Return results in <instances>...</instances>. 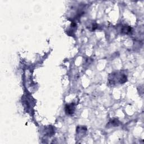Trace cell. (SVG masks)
<instances>
[{"label":"cell","mask_w":144,"mask_h":144,"mask_svg":"<svg viewBox=\"0 0 144 144\" xmlns=\"http://www.w3.org/2000/svg\"><path fill=\"white\" fill-rule=\"evenodd\" d=\"M132 31V28L131 27H129V26H126L124 25L122 28V33H124V34H129L131 33Z\"/></svg>","instance_id":"cell-3"},{"label":"cell","mask_w":144,"mask_h":144,"mask_svg":"<svg viewBox=\"0 0 144 144\" xmlns=\"http://www.w3.org/2000/svg\"><path fill=\"white\" fill-rule=\"evenodd\" d=\"M109 124L112 126H113V127H117V126H118L119 125V121L118 119H113V120L110 121Z\"/></svg>","instance_id":"cell-4"},{"label":"cell","mask_w":144,"mask_h":144,"mask_svg":"<svg viewBox=\"0 0 144 144\" xmlns=\"http://www.w3.org/2000/svg\"><path fill=\"white\" fill-rule=\"evenodd\" d=\"M109 78V82L111 85H115L117 83L123 84L127 81V76L122 73H113Z\"/></svg>","instance_id":"cell-1"},{"label":"cell","mask_w":144,"mask_h":144,"mask_svg":"<svg viewBox=\"0 0 144 144\" xmlns=\"http://www.w3.org/2000/svg\"><path fill=\"white\" fill-rule=\"evenodd\" d=\"M76 110V105L74 103L67 104L65 106V112L67 115H72Z\"/></svg>","instance_id":"cell-2"}]
</instances>
